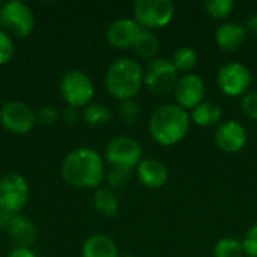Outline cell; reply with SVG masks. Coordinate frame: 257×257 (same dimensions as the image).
I'll return each mask as SVG.
<instances>
[{
  "label": "cell",
  "instance_id": "obj_1",
  "mask_svg": "<svg viewBox=\"0 0 257 257\" xmlns=\"http://www.w3.org/2000/svg\"><path fill=\"white\" fill-rule=\"evenodd\" d=\"M105 160L104 157L90 148H78L71 151L62 161L60 175L62 179L81 190L99 188L105 181Z\"/></svg>",
  "mask_w": 257,
  "mask_h": 257
},
{
  "label": "cell",
  "instance_id": "obj_2",
  "mask_svg": "<svg viewBox=\"0 0 257 257\" xmlns=\"http://www.w3.org/2000/svg\"><path fill=\"white\" fill-rule=\"evenodd\" d=\"M191 117L187 110L176 102L158 105L149 117V134L152 140L161 146H173L185 139L190 131Z\"/></svg>",
  "mask_w": 257,
  "mask_h": 257
},
{
  "label": "cell",
  "instance_id": "obj_3",
  "mask_svg": "<svg viewBox=\"0 0 257 257\" xmlns=\"http://www.w3.org/2000/svg\"><path fill=\"white\" fill-rule=\"evenodd\" d=\"M104 86L108 95L117 101L134 99L145 86V69L137 60L120 57L107 68Z\"/></svg>",
  "mask_w": 257,
  "mask_h": 257
},
{
  "label": "cell",
  "instance_id": "obj_4",
  "mask_svg": "<svg viewBox=\"0 0 257 257\" xmlns=\"http://www.w3.org/2000/svg\"><path fill=\"white\" fill-rule=\"evenodd\" d=\"M36 17L33 9L20 0L3 2L0 6V29L14 39H24L35 30Z\"/></svg>",
  "mask_w": 257,
  "mask_h": 257
},
{
  "label": "cell",
  "instance_id": "obj_5",
  "mask_svg": "<svg viewBox=\"0 0 257 257\" xmlns=\"http://www.w3.org/2000/svg\"><path fill=\"white\" fill-rule=\"evenodd\" d=\"M60 95L68 107L84 108L95 96V84L90 75L81 69L66 71L59 83Z\"/></svg>",
  "mask_w": 257,
  "mask_h": 257
},
{
  "label": "cell",
  "instance_id": "obj_6",
  "mask_svg": "<svg viewBox=\"0 0 257 257\" xmlns=\"http://www.w3.org/2000/svg\"><path fill=\"white\" fill-rule=\"evenodd\" d=\"M175 17V3L172 0H136L133 3V18L146 30L163 29Z\"/></svg>",
  "mask_w": 257,
  "mask_h": 257
},
{
  "label": "cell",
  "instance_id": "obj_7",
  "mask_svg": "<svg viewBox=\"0 0 257 257\" xmlns=\"http://www.w3.org/2000/svg\"><path fill=\"white\" fill-rule=\"evenodd\" d=\"M145 69V86L157 96H167L175 92L179 72L167 57H155L148 62Z\"/></svg>",
  "mask_w": 257,
  "mask_h": 257
},
{
  "label": "cell",
  "instance_id": "obj_8",
  "mask_svg": "<svg viewBox=\"0 0 257 257\" xmlns=\"http://www.w3.org/2000/svg\"><path fill=\"white\" fill-rule=\"evenodd\" d=\"M30 199V185L26 176L8 173L0 178V209L11 215H18L27 206Z\"/></svg>",
  "mask_w": 257,
  "mask_h": 257
},
{
  "label": "cell",
  "instance_id": "obj_9",
  "mask_svg": "<svg viewBox=\"0 0 257 257\" xmlns=\"http://www.w3.org/2000/svg\"><path fill=\"white\" fill-rule=\"evenodd\" d=\"M0 123L14 136H26L38 123L36 111L27 102L12 99L0 107Z\"/></svg>",
  "mask_w": 257,
  "mask_h": 257
},
{
  "label": "cell",
  "instance_id": "obj_10",
  "mask_svg": "<svg viewBox=\"0 0 257 257\" xmlns=\"http://www.w3.org/2000/svg\"><path fill=\"white\" fill-rule=\"evenodd\" d=\"M102 157L110 166L126 167L134 170L143 160V148L140 142L134 137L117 136L107 143Z\"/></svg>",
  "mask_w": 257,
  "mask_h": 257
},
{
  "label": "cell",
  "instance_id": "obj_11",
  "mask_svg": "<svg viewBox=\"0 0 257 257\" xmlns=\"http://www.w3.org/2000/svg\"><path fill=\"white\" fill-rule=\"evenodd\" d=\"M251 83V71L241 62H229L217 71V84L227 96H244Z\"/></svg>",
  "mask_w": 257,
  "mask_h": 257
},
{
  "label": "cell",
  "instance_id": "obj_12",
  "mask_svg": "<svg viewBox=\"0 0 257 257\" xmlns=\"http://www.w3.org/2000/svg\"><path fill=\"white\" fill-rule=\"evenodd\" d=\"M214 142L220 151L226 154H236L245 148L248 142V133L241 122L233 119L224 120L215 128Z\"/></svg>",
  "mask_w": 257,
  "mask_h": 257
},
{
  "label": "cell",
  "instance_id": "obj_13",
  "mask_svg": "<svg viewBox=\"0 0 257 257\" xmlns=\"http://www.w3.org/2000/svg\"><path fill=\"white\" fill-rule=\"evenodd\" d=\"M205 81L197 74H184L179 77V81L176 84V89L173 92V96L176 99V104L182 107L184 110H193L200 102L205 101Z\"/></svg>",
  "mask_w": 257,
  "mask_h": 257
},
{
  "label": "cell",
  "instance_id": "obj_14",
  "mask_svg": "<svg viewBox=\"0 0 257 257\" xmlns=\"http://www.w3.org/2000/svg\"><path fill=\"white\" fill-rule=\"evenodd\" d=\"M142 27L136 23L134 18L120 17L108 24L105 30V39L108 45L116 50H128L134 47Z\"/></svg>",
  "mask_w": 257,
  "mask_h": 257
},
{
  "label": "cell",
  "instance_id": "obj_15",
  "mask_svg": "<svg viewBox=\"0 0 257 257\" xmlns=\"http://www.w3.org/2000/svg\"><path fill=\"white\" fill-rule=\"evenodd\" d=\"M6 233L14 244V247L21 248H32L33 244L38 241V227L36 224L24 214L12 215Z\"/></svg>",
  "mask_w": 257,
  "mask_h": 257
},
{
  "label": "cell",
  "instance_id": "obj_16",
  "mask_svg": "<svg viewBox=\"0 0 257 257\" xmlns=\"http://www.w3.org/2000/svg\"><path fill=\"white\" fill-rule=\"evenodd\" d=\"M136 175L139 182L149 190L164 187L169 179L167 166L157 158H143L136 167Z\"/></svg>",
  "mask_w": 257,
  "mask_h": 257
},
{
  "label": "cell",
  "instance_id": "obj_17",
  "mask_svg": "<svg viewBox=\"0 0 257 257\" xmlns=\"http://www.w3.org/2000/svg\"><path fill=\"white\" fill-rule=\"evenodd\" d=\"M247 41V29L238 21H227L217 27L215 44L223 51H238Z\"/></svg>",
  "mask_w": 257,
  "mask_h": 257
},
{
  "label": "cell",
  "instance_id": "obj_18",
  "mask_svg": "<svg viewBox=\"0 0 257 257\" xmlns=\"http://www.w3.org/2000/svg\"><path fill=\"white\" fill-rule=\"evenodd\" d=\"M119 248L113 238L104 233L89 236L81 245V257H119Z\"/></svg>",
  "mask_w": 257,
  "mask_h": 257
},
{
  "label": "cell",
  "instance_id": "obj_19",
  "mask_svg": "<svg viewBox=\"0 0 257 257\" xmlns=\"http://www.w3.org/2000/svg\"><path fill=\"white\" fill-rule=\"evenodd\" d=\"M191 122L202 128H212L218 126L223 119L221 107L214 101H203L190 113Z\"/></svg>",
  "mask_w": 257,
  "mask_h": 257
},
{
  "label": "cell",
  "instance_id": "obj_20",
  "mask_svg": "<svg viewBox=\"0 0 257 257\" xmlns=\"http://www.w3.org/2000/svg\"><path fill=\"white\" fill-rule=\"evenodd\" d=\"M93 208L99 215H102L105 218H111L119 212L120 200H119L117 194L114 193V190H111L108 187L98 188L93 194Z\"/></svg>",
  "mask_w": 257,
  "mask_h": 257
},
{
  "label": "cell",
  "instance_id": "obj_21",
  "mask_svg": "<svg viewBox=\"0 0 257 257\" xmlns=\"http://www.w3.org/2000/svg\"><path fill=\"white\" fill-rule=\"evenodd\" d=\"M133 51L142 59H148V60L155 59V56L160 51V39H158L157 33L152 30L142 29V32L133 47Z\"/></svg>",
  "mask_w": 257,
  "mask_h": 257
},
{
  "label": "cell",
  "instance_id": "obj_22",
  "mask_svg": "<svg viewBox=\"0 0 257 257\" xmlns=\"http://www.w3.org/2000/svg\"><path fill=\"white\" fill-rule=\"evenodd\" d=\"M81 117L84 123H87L92 128H101L111 122V110L99 102H90L87 107L81 110Z\"/></svg>",
  "mask_w": 257,
  "mask_h": 257
},
{
  "label": "cell",
  "instance_id": "obj_23",
  "mask_svg": "<svg viewBox=\"0 0 257 257\" xmlns=\"http://www.w3.org/2000/svg\"><path fill=\"white\" fill-rule=\"evenodd\" d=\"M170 60H172V63L178 72L190 74L199 62V54L193 47L184 45V47H179L173 53V57Z\"/></svg>",
  "mask_w": 257,
  "mask_h": 257
},
{
  "label": "cell",
  "instance_id": "obj_24",
  "mask_svg": "<svg viewBox=\"0 0 257 257\" xmlns=\"http://www.w3.org/2000/svg\"><path fill=\"white\" fill-rule=\"evenodd\" d=\"M133 179V169L110 166L105 172V182L111 190L125 188Z\"/></svg>",
  "mask_w": 257,
  "mask_h": 257
},
{
  "label": "cell",
  "instance_id": "obj_25",
  "mask_svg": "<svg viewBox=\"0 0 257 257\" xmlns=\"http://www.w3.org/2000/svg\"><path fill=\"white\" fill-rule=\"evenodd\" d=\"M242 242L232 236H224L217 241L214 247V257H242Z\"/></svg>",
  "mask_w": 257,
  "mask_h": 257
},
{
  "label": "cell",
  "instance_id": "obj_26",
  "mask_svg": "<svg viewBox=\"0 0 257 257\" xmlns=\"http://www.w3.org/2000/svg\"><path fill=\"white\" fill-rule=\"evenodd\" d=\"M117 116L120 119V122L123 125H134L139 122L140 116H142V108L140 104L134 99H128V101H120L119 107H117Z\"/></svg>",
  "mask_w": 257,
  "mask_h": 257
},
{
  "label": "cell",
  "instance_id": "obj_27",
  "mask_svg": "<svg viewBox=\"0 0 257 257\" xmlns=\"http://www.w3.org/2000/svg\"><path fill=\"white\" fill-rule=\"evenodd\" d=\"M205 9L208 15H211L212 18L224 20L235 9V2L233 0H208L205 3Z\"/></svg>",
  "mask_w": 257,
  "mask_h": 257
},
{
  "label": "cell",
  "instance_id": "obj_28",
  "mask_svg": "<svg viewBox=\"0 0 257 257\" xmlns=\"http://www.w3.org/2000/svg\"><path fill=\"white\" fill-rule=\"evenodd\" d=\"M15 54V39L0 29V66L8 65Z\"/></svg>",
  "mask_w": 257,
  "mask_h": 257
},
{
  "label": "cell",
  "instance_id": "obj_29",
  "mask_svg": "<svg viewBox=\"0 0 257 257\" xmlns=\"http://www.w3.org/2000/svg\"><path fill=\"white\" fill-rule=\"evenodd\" d=\"M60 117H62V113L59 111V108L56 105H51V104L41 105L36 110V120H38V123H41L44 126L54 125Z\"/></svg>",
  "mask_w": 257,
  "mask_h": 257
},
{
  "label": "cell",
  "instance_id": "obj_30",
  "mask_svg": "<svg viewBox=\"0 0 257 257\" xmlns=\"http://www.w3.org/2000/svg\"><path fill=\"white\" fill-rule=\"evenodd\" d=\"M244 256L257 257V224H253L241 239Z\"/></svg>",
  "mask_w": 257,
  "mask_h": 257
},
{
  "label": "cell",
  "instance_id": "obj_31",
  "mask_svg": "<svg viewBox=\"0 0 257 257\" xmlns=\"http://www.w3.org/2000/svg\"><path fill=\"white\" fill-rule=\"evenodd\" d=\"M241 110L250 119L257 122V92H247L241 98Z\"/></svg>",
  "mask_w": 257,
  "mask_h": 257
},
{
  "label": "cell",
  "instance_id": "obj_32",
  "mask_svg": "<svg viewBox=\"0 0 257 257\" xmlns=\"http://www.w3.org/2000/svg\"><path fill=\"white\" fill-rule=\"evenodd\" d=\"M60 119L65 122V125L75 126L80 122V119H81V111L78 108H74V107H68L66 105L65 110L62 111V117Z\"/></svg>",
  "mask_w": 257,
  "mask_h": 257
},
{
  "label": "cell",
  "instance_id": "obj_33",
  "mask_svg": "<svg viewBox=\"0 0 257 257\" xmlns=\"http://www.w3.org/2000/svg\"><path fill=\"white\" fill-rule=\"evenodd\" d=\"M6 257H39L33 248H21V247H14Z\"/></svg>",
  "mask_w": 257,
  "mask_h": 257
},
{
  "label": "cell",
  "instance_id": "obj_34",
  "mask_svg": "<svg viewBox=\"0 0 257 257\" xmlns=\"http://www.w3.org/2000/svg\"><path fill=\"white\" fill-rule=\"evenodd\" d=\"M12 215L8 214L6 211L0 209V232H6L8 226H9V221H11Z\"/></svg>",
  "mask_w": 257,
  "mask_h": 257
},
{
  "label": "cell",
  "instance_id": "obj_35",
  "mask_svg": "<svg viewBox=\"0 0 257 257\" xmlns=\"http://www.w3.org/2000/svg\"><path fill=\"white\" fill-rule=\"evenodd\" d=\"M245 29H247V32H251V33L257 35V12L256 14H253V15L248 18Z\"/></svg>",
  "mask_w": 257,
  "mask_h": 257
},
{
  "label": "cell",
  "instance_id": "obj_36",
  "mask_svg": "<svg viewBox=\"0 0 257 257\" xmlns=\"http://www.w3.org/2000/svg\"><path fill=\"white\" fill-rule=\"evenodd\" d=\"M119 257H137V256H134V254H122V256H119Z\"/></svg>",
  "mask_w": 257,
  "mask_h": 257
},
{
  "label": "cell",
  "instance_id": "obj_37",
  "mask_svg": "<svg viewBox=\"0 0 257 257\" xmlns=\"http://www.w3.org/2000/svg\"><path fill=\"white\" fill-rule=\"evenodd\" d=\"M2 3H3V2H0V6H2Z\"/></svg>",
  "mask_w": 257,
  "mask_h": 257
},
{
  "label": "cell",
  "instance_id": "obj_38",
  "mask_svg": "<svg viewBox=\"0 0 257 257\" xmlns=\"http://www.w3.org/2000/svg\"><path fill=\"white\" fill-rule=\"evenodd\" d=\"M242 257H247V256H242Z\"/></svg>",
  "mask_w": 257,
  "mask_h": 257
},
{
  "label": "cell",
  "instance_id": "obj_39",
  "mask_svg": "<svg viewBox=\"0 0 257 257\" xmlns=\"http://www.w3.org/2000/svg\"><path fill=\"white\" fill-rule=\"evenodd\" d=\"M0 257H2V256H0Z\"/></svg>",
  "mask_w": 257,
  "mask_h": 257
}]
</instances>
